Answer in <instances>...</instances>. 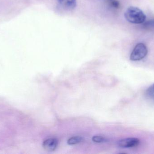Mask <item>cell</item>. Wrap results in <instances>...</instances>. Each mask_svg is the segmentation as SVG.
I'll list each match as a JSON object with an SVG mask.
<instances>
[{
	"instance_id": "obj_1",
	"label": "cell",
	"mask_w": 154,
	"mask_h": 154,
	"mask_svg": "<svg viewBox=\"0 0 154 154\" xmlns=\"http://www.w3.org/2000/svg\"><path fill=\"white\" fill-rule=\"evenodd\" d=\"M125 16L128 21L135 24L143 23L146 19V16L143 12L134 6L128 7L125 12Z\"/></svg>"
},
{
	"instance_id": "obj_2",
	"label": "cell",
	"mask_w": 154,
	"mask_h": 154,
	"mask_svg": "<svg viewBox=\"0 0 154 154\" xmlns=\"http://www.w3.org/2000/svg\"><path fill=\"white\" fill-rule=\"evenodd\" d=\"M148 53L147 47L144 43H137L133 49L130 59L132 61H138L145 58Z\"/></svg>"
},
{
	"instance_id": "obj_3",
	"label": "cell",
	"mask_w": 154,
	"mask_h": 154,
	"mask_svg": "<svg viewBox=\"0 0 154 154\" xmlns=\"http://www.w3.org/2000/svg\"><path fill=\"white\" fill-rule=\"evenodd\" d=\"M139 144V139L136 138H127L122 139L119 142V146L122 148H130L137 146Z\"/></svg>"
},
{
	"instance_id": "obj_4",
	"label": "cell",
	"mask_w": 154,
	"mask_h": 154,
	"mask_svg": "<svg viewBox=\"0 0 154 154\" xmlns=\"http://www.w3.org/2000/svg\"><path fill=\"white\" fill-rule=\"evenodd\" d=\"M58 143V140L56 138H50L43 142V147L47 151L51 152L57 148Z\"/></svg>"
},
{
	"instance_id": "obj_5",
	"label": "cell",
	"mask_w": 154,
	"mask_h": 154,
	"mask_svg": "<svg viewBox=\"0 0 154 154\" xmlns=\"http://www.w3.org/2000/svg\"><path fill=\"white\" fill-rule=\"evenodd\" d=\"M63 8L67 10H73L76 6V0H57Z\"/></svg>"
},
{
	"instance_id": "obj_6",
	"label": "cell",
	"mask_w": 154,
	"mask_h": 154,
	"mask_svg": "<svg viewBox=\"0 0 154 154\" xmlns=\"http://www.w3.org/2000/svg\"><path fill=\"white\" fill-rule=\"evenodd\" d=\"M83 139L81 137L76 136L71 137L67 141L68 144L70 145L76 144L83 141Z\"/></svg>"
},
{
	"instance_id": "obj_7",
	"label": "cell",
	"mask_w": 154,
	"mask_h": 154,
	"mask_svg": "<svg viewBox=\"0 0 154 154\" xmlns=\"http://www.w3.org/2000/svg\"><path fill=\"white\" fill-rule=\"evenodd\" d=\"M146 94L148 98L154 100V83L147 89Z\"/></svg>"
},
{
	"instance_id": "obj_8",
	"label": "cell",
	"mask_w": 154,
	"mask_h": 154,
	"mask_svg": "<svg viewBox=\"0 0 154 154\" xmlns=\"http://www.w3.org/2000/svg\"><path fill=\"white\" fill-rule=\"evenodd\" d=\"M92 140L93 142L97 143H102V142L106 141V139L105 138L102 137L97 136L93 137H92Z\"/></svg>"
},
{
	"instance_id": "obj_9",
	"label": "cell",
	"mask_w": 154,
	"mask_h": 154,
	"mask_svg": "<svg viewBox=\"0 0 154 154\" xmlns=\"http://www.w3.org/2000/svg\"><path fill=\"white\" fill-rule=\"evenodd\" d=\"M144 25L147 28H154V20H151L149 21L146 22Z\"/></svg>"
},
{
	"instance_id": "obj_10",
	"label": "cell",
	"mask_w": 154,
	"mask_h": 154,
	"mask_svg": "<svg viewBox=\"0 0 154 154\" xmlns=\"http://www.w3.org/2000/svg\"><path fill=\"white\" fill-rule=\"evenodd\" d=\"M112 6L115 8H118L119 6V3L117 1H112V3H111Z\"/></svg>"
},
{
	"instance_id": "obj_11",
	"label": "cell",
	"mask_w": 154,
	"mask_h": 154,
	"mask_svg": "<svg viewBox=\"0 0 154 154\" xmlns=\"http://www.w3.org/2000/svg\"><path fill=\"white\" fill-rule=\"evenodd\" d=\"M109 1H114V0H109Z\"/></svg>"
}]
</instances>
